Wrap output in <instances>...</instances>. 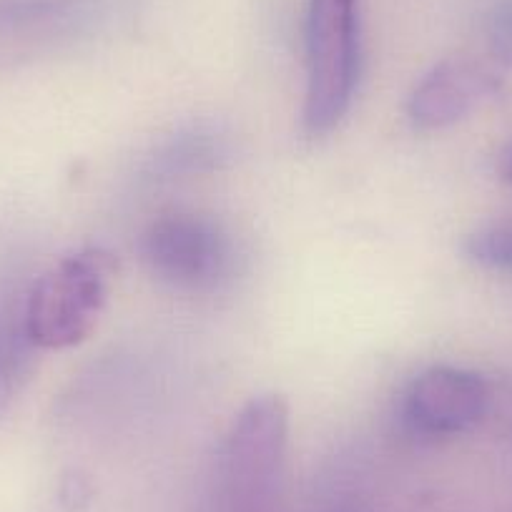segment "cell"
<instances>
[{
    "instance_id": "277c9868",
    "label": "cell",
    "mask_w": 512,
    "mask_h": 512,
    "mask_svg": "<svg viewBox=\"0 0 512 512\" xmlns=\"http://www.w3.org/2000/svg\"><path fill=\"white\" fill-rule=\"evenodd\" d=\"M144 262L161 284L179 292H214L234 269V241L216 219L194 211L164 214L146 229Z\"/></svg>"
},
{
    "instance_id": "ba28073f",
    "label": "cell",
    "mask_w": 512,
    "mask_h": 512,
    "mask_svg": "<svg viewBox=\"0 0 512 512\" xmlns=\"http://www.w3.org/2000/svg\"><path fill=\"white\" fill-rule=\"evenodd\" d=\"M231 159V141L221 128L211 123L181 128L179 134L166 139L151 156L149 171L156 179L206 174L221 169Z\"/></svg>"
},
{
    "instance_id": "3957f363",
    "label": "cell",
    "mask_w": 512,
    "mask_h": 512,
    "mask_svg": "<svg viewBox=\"0 0 512 512\" xmlns=\"http://www.w3.org/2000/svg\"><path fill=\"white\" fill-rule=\"evenodd\" d=\"M113 262L101 249L66 256L28 284L26 319L38 349H68L96 327L108 299Z\"/></svg>"
},
{
    "instance_id": "5b68a950",
    "label": "cell",
    "mask_w": 512,
    "mask_h": 512,
    "mask_svg": "<svg viewBox=\"0 0 512 512\" xmlns=\"http://www.w3.org/2000/svg\"><path fill=\"white\" fill-rule=\"evenodd\" d=\"M490 407V387L472 369L437 364L417 374L400 405L402 427L415 440L442 442L475 430Z\"/></svg>"
},
{
    "instance_id": "8992f818",
    "label": "cell",
    "mask_w": 512,
    "mask_h": 512,
    "mask_svg": "<svg viewBox=\"0 0 512 512\" xmlns=\"http://www.w3.org/2000/svg\"><path fill=\"white\" fill-rule=\"evenodd\" d=\"M497 91L500 76L495 68L470 58H450L417 83L407 101V118L417 131H442L465 121Z\"/></svg>"
},
{
    "instance_id": "52a82bcc",
    "label": "cell",
    "mask_w": 512,
    "mask_h": 512,
    "mask_svg": "<svg viewBox=\"0 0 512 512\" xmlns=\"http://www.w3.org/2000/svg\"><path fill=\"white\" fill-rule=\"evenodd\" d=\"M28 284L16 267L0 272V420L13 410L36 369V342L26 319Z\"/></svg>"
},
{
    "instance_id": "6da1fadb",
    "label": "cell",
    "mask_w": 512,
    "mask_h": 512,
    "mask_svg": "<svg viewBox=\"0 0 512 512\" xmlns=\"http://www.w3.org/2000/svg\"><path fill=\"white\" fill-rule=\"evenodd\" d=\"M307 91L302 123L312 139L344 121L362 78V0H307Z\"/></svg>"
},
{
    "instance_id": "8fae6325",
    "label": "cell",
    "mask_w": 512,
    "mask_h": 512,
    "mask_svg": "<svg viewBox=\"0 0 512 512\" xmlns=\"http://www.w3.org/2000/svg\"><path fill=\"white\" fill-rule=\"evenodd\" d=\"M497 174L507 186H512V139L497 154Z\"/></svg>"
},
{
    "instance_id": "30bf717a",
    "label": "cell",
    "mask_w": 512,
    "mask_h": 512,
    "mask_svg": "<svg viewBox=\"0 0 512 512\" xmlns=\"http://www.w3.org/2000/svg\"><path fill=\"white\" fill-rule=\"evenodd\" d=\"M485 36L497 63H512V0H497L485 18Z\"/></svg>"
},
{
    "instance_id": "7a4b0ae2",
    "label": "cell",
    "mask_w": 512,
    "mask_h": 512,
    "mask_svg": "<svg viewBox=\"0 0 512 512\" xmlns=\"http://www.w3.org/2000/svg\"><path fill=\"white\" fill-rule=\"evenodd\" d=\"M287 445V402L279 395L254 397L236 415L216 460V495L226 512H267L272 507Z\"/></svg>"
},
{
    "instance_id": "9c48e42d",
    "label": "cell",
    "mask_w": 512,
    "mask_h": 512,
    "mask_svg": "<svg viewBox=\"0 0 512 512\" xmlns=\"http://www.w3.org/2000/svg\"><path fill=\"white\" fill-rule=\"evenodd\" d=\"M462 251L487 272L512 277V221H492L467 234Z\"/></svg>"
}]
</instances>
